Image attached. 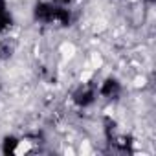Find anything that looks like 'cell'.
Listing matches in <instances>:
<instances>
[{"mask_svg":"<svg viewBox=\"0 0 156 156\" xmlns=\"http://www.w3.org/2000/svg\"><path fill=\"white\" fill-rule=\"evenodd\" d=\"M118 92H119V85H118V81H114V79H107V81L103 83V87H101V94H103L105 98H116Z\"/></svg>","mask_w":156,"mask_h":156,"instance_id":"3957f363","label":"cell"},{"mask_svg":"<svg viewBox=\"0 0 156 156\" xmlns=\"http://www.w3.org/2000/svg\"><path fill=\"white\" fill-rule=\"evenodd\" d=\"M17 145H19V141L15 138H6L4 140V152H13Z\"/></svg>","mask_w":156,"mask_h":156,"instance_id":"5b68a950","label":"cell"},{"mask_svg":"<svg viewBox=\"0 0 156 156\" xmlns=\"http://www.w3.org/2000/svg\"><path fill=\"white\" fill-rule=\"evenodd\" d=\"M8 26H11V17L6 13V4H4V0H0V31H4Z\"/></svg>","mask_w":156,"mask_h":156,"instance_id":"277c9868","label":"cell"},{"mask_svg":"<svg viewBox=\"0 0 156 156\" xmlns=\"http://www.w3.org/2000/svg\"><path fill=\"white\" fill-rule=\"evenodd\" d=\"M55 11H57V8H53L50 4H37L35 19L41 20V22H53L55 20Z\"/></svg>","mask_w":156,"mask_h":156,"instance_id":"6da1fadb","label":"cell"},{"mask_svg":"<svg viewBox=\"0 0 156 156\" xmlns=\"http://www.w3.org/2000/svg\"><path fill=\"white\" fill-rule=\"evenodd\" d=\"M73 101L77 103V105H81V107H87V105H90L92 101H94V90H79L75 96H73Z\"/></svg>","mask_w":156,"mask_h":156,"instance_id":"7a4b0ae2","label":"cell"},{"mask_svg":"<svg viewBox=\"0 0 156 156\" xmlns=\"http://www.w3.org/2000/svg\"><path fill=\"white\" fill-rule=\"evenodd\" d=\"M149 2H152V0H149Z\"/></svg>","mask_w":156,"mask_h":156,"instance_id":"8992f818","label":"cell"}]
</instances>
